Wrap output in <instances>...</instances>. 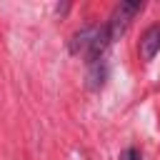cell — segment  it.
I'll return each instance as SVG.
<instances>
[{"instance_id":"4","label":"cell","mask_w":160,"mask_h":160,"mask_svg":"<svg viewBox=\"0 0 160 160\" xmlns=\"http://www.w3.org/2000/svg\"><path fill=\"white\" fill-rule=\"evenodd\" d=\"M108 72H110V70H108V62H105L102 58L88 62V88H92V90L102 88L105 80H108Z\"/></svg>"},{"instance_id":"2","label":"cell","mask_w":160,"mask_h":160,"mask_svg":"<svg viewBox=\"0 0 160 160\" xmlns=\"http://www.w3.org/2000/svg\"><path fill=\"white\" fill-rule=\"evenodd\" d=\"M140 10H142V2H138V0H122L120 5H115L112 15H110V22L105 25L108 32H110V40H115L118 35H122L128 30V25L132 22V18Z\"/></svg>"},{"instance_id":"5","label":"cell","mask_w":160,"mask_h":160,"mask_svg":"<svg viewBox=\"0 0 160 160\" xmlns=\"http://www.w3.org/2000/svg\"><path fill=\"white\" fill-rule=\"evenodd\" d=\"M122 160H140V152H138L135 148H128V150L122 152Z\"/></svg>"},{"instance_id":"3","label":"cell","mask_w":160,"mask_h":160,"mask_svg":"<svg viewBox=\"0 0 160 160\" xmlns=\"http://www.w3.org/2000/svg\"><path fill=\"white\" fill-rule=\"evenodd\" d=\"M160 52V25H150L140 38V58L142 62H150Z\"/></svg>"},{"instance_id":"1","label":"cell","mask_w":160,"mask_h":160,"mask_svg":"<svg viewBox=\"0 0 160 160\" xmlns=\"http://www.w3.org/2000/svg\"><path fill=\"white\" fill-rule=\"evenodd\" d=\"M110 42L112 40H110V32H108L105 25H88V28H82V30H78L72 35L70 50L75 55L88 58V62H92V60H98V58L105 55V50H108Z\"/></svg>"}]
</instances>
